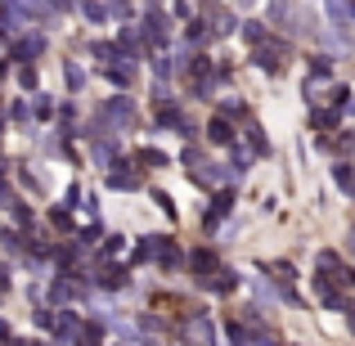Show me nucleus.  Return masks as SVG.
<instances>
[{"label":"nucleus","mask_w":355,"mask_h":346,"mask_svg":"<svg viewBox=\"0 0 355 346\" xmlns=\"http://www.w3.org/2000/svg\"><path fill=\"white\" fill-rule=\"evenodd\" d=\"M284 54H288V45L275 41V36H266V41L252 45V59H257V68H266V72H279V59H284Z\"/></svg>","instance_id":"obj_2"},{"label":"nucleus","mask_w":355,"mask_h":346,"mask_svg":"<svg viewBox=\"0 0 355 346\" xmlns=\"http://www.w3.org/2000/svg\"><path fill=\"white\" fill-rule=\"evenodd\" d=\"M41 50H45V41H41V36H27V41L18 45V59H32V54H41Z\"/></svg>","instance_id":"obj_11"},{"label":"nucleus","mask_w":355,"mask_h":346,"mask_svg":"<svg viewBox=\"0 0 355 346\" xmlns=\"http://www.w3.org/2000/svg\"><path fill=\"white\" fill-rule=\"evenodd\" d=\"M333 175H338V184L355 198V171H351V166H333Z\"/></svg>","instance_id":"obj_10"},{"label":"nucleus","mask_w":355,"mask_h":346,"mask_svg":"<svg viewBox=\"0 0 355 346\" xmlns=\"http://www.w3.org/2000/svg\"><path fill=\"white\" fill-rule=\"evenodd\" d=\"M144 5H162V0H144Z\"/></svg>","instance_id":"obj_17"},{"label":"nucleus","mask_w":355,"mask_h":346,"mask_svg":"<svg viewBox=\"0 0 355 346\" xmlns=\"http://www.w3.org/2000/svg\"><path fill=\"white\" fill-rule=\"evenodd\" d=\"M315 293H320V302H329V306H338V311H347V297L338 293V284H333V279H324V275H320Z\"/></svg>","instance_id":"obj_6"},{"label":"nucleus","mask_w":355,"mask_h":346,"mask_svg":"<svg viewBox=\"0 0 355 346\" xmlns=\"http://www.w3.org/2000/svg\"><path fill=\"white\" fill-rule=\"evenodd\" d=\"M248 139H252V148H257V153H270V144H266V135H261V126H248Z\"/></svg>","instance_id":"obj_13"},{"label":"nucleus","mask_w":355,"mask_h":346,"mask_svg":"<svg viewBox=\"0 0 355 346\" xmlns=\"http://www.w3.org/2000/svg\"><path fill=\"white\" fill-rule=\"evenodd\" d=\"M202 14L211 18V32H220V36L234 32V14H230L225 5H216V0H202Z\"/></svg>","instance_id":"obj_4"},{"label":"nucleus","mask_w":355,"mask_h":346,"mask_svg":"<svg viewBox=\"0 0 355 346\" xmlns=\"http://www.w3.org/2000/svg\"><path fill=\"white\" fill-rule=\"evenodd\" d=\"M77 5H81V14H86V18H90L95 27H104L108 18H113V9H108V0H77Z\"/></svg>","instance_id":"obj_5"},{"label":"nucleus","mask_w":355,"mask_h":346,"mask_svg":"<svg viewBox=\"0 0 355 346\" xmlns=\"http://www.w3.org/2000/svg\"><path fill=\"white\" fill-rule=\"evenodd\" d=\"M207 135L216 139V144H230V139H234V130H230V121H220V117H216V121L207 126Z\"/></svg>","instance_id":"obj_9"},{"label":"nucleus","mask_w":355,"mask_h":346,"mask_svg":"<svg viewBox=\"0 0 355 346\" xmlns=\"http://www.w3.org/2000/svg\"><path fill=\"white\" fill-rule=\"evenodd\" d=\"M139 32H144L148 41L157 45V50H162V45L171 41V18H166L157 5H148V9H144V27H139Z\"/></svg>","instance_id":"obj_1"},{"label":"nucleus","mask_w":355,"mask_h":346,"mask_svg":"<svg viewBox=\"0 0 355 346\" xmlns=\"http://www.w3.org/2000/svg\"><path fill=\"white\" fill-rule=\"evenodd\" d=\"M45 5H50L54 14H68V9H72V0H45Z\"/></svg>","instance_id":"obj_16"},{"label":"nucleus","mask_w":355,"mask_h":346,"mask_svg":"<svg viewBox=\"0 0 355 346\" xmlns=\"http://www.w3.org/2000/svg\"><path fill=\"white\" fill-rule=\"evenodd\" d=\"M243 36H248V45H257V41H266V27H261V23H243Z\"/></svg>","instance_id":"obj_12"},{"label":"nucleus","mask_w":355,"mask_h":346,"mask_svg":"<svg viewBox=\"0 0 355 346\" xmlns=\"http://www.w3.org/2000/svg\"><path fill=\"white\" fill-rule=\"evenodd\" d=\"M324 9H329V18H333V32L347 36V32H351V18H355L351 0H324Z\"/></svg>","instance_id":"obj_3"},{"label":"nucleus","mask_w":355,"mask_h":346,"mask_svg":"<svg viewBox=\"0 0 355 346\" xmlns=\"http://www.w3.org/2000/svg\"><path fill=\"white\" fill-rule=\"evenodd\" d=\"M63 72H68V86H72V90H81V81H86V72H81L77 63H68V68H63Z\"/></svg>","instance_id":"obj_14"},{"label":"nucleus","mask_w":355,"mask_h":346,"mask_svg":"<svg viewBox=\"0 0 355 346\" xmlns=\"http://www.w3.org/2000/svg\"><path fill=\"white\" fill-rule=\"evenodd\" d=\"M225 216H230V193H220V198L211 202V211H207V230L216 225V220H225Z\"/></svg>","instance_id":"obj_7"},{"label":"nucleus","mask_w":355,"mask_h":346,"mask_svg":"<svg viewBox=\"0 0 355 346\" xmlns=\"http://www.w3.org/2000/svg\"><path fill=\"white\" fill-rule=\"evenodd\" d=\"M104 113H113L117 121H130V117H135V104H130V99H113V104H108Z\"/></svg>","instance_id":"obj_8"},{"label":"nucleus","mask_w":355,"mask_h":346,"mask_svg":"<svg viewBox=\"0 0 355 346\" xmlns=\"http://www.w3.org/2000/svg\"><path fill=\"white\" fill-rule=\"evenodd\" d=\"M108 184H113V189H135V175H130V171H117Z\"/></svg>","instance_id":"obj_15"}]
</instances>
